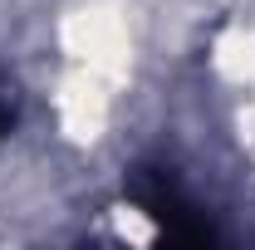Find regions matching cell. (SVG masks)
I'll return each mask as SVG.
<instances>
[{
  "mask_svg": "<svg viewBox=\"0 0 255 250\" xmlns=\"http://www.w3.org/2000/svg\"><path fill=\"white\" fill-rule=\"evenodd\" d=\"M128 196L147 211V221L172 246H211L216 241V226L206 221V211H196V201L177 187V177L167 167H132Z\"/></svg>",
  "mask_w": 255,
  "mask_h": 250,
  "instance_id": "cell-1",
  "label": "cell"
},
{
  "mask_svg": "<svg viewBox=\"0 0 255 250\" xmlns=\"http://www.w3.org/2000/svg\"><path fill=\"white\" fill-rule=\"evenodd\" d=\"M10 132V108H5V98H0V137Z\"/></svg>",
  "mask_w": 255,
  "mask_h": 250,
  "instance_id": "cell-2",
  "label": "cell"
}]
</instances>
